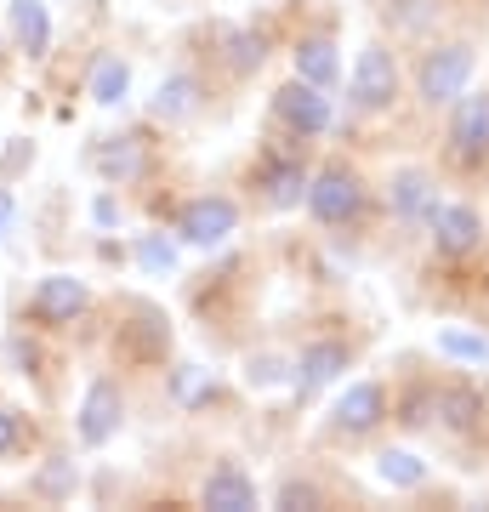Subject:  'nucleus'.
<instances>
[{
	"mask_svg": "<svg viewBox=\"0 0 489 512\" xmlns=\"http://www.w3.org/2000/svg\"><path fill=\"white\" fill-rule=\"evenodd\" d=\"M427 222H433V245L444 256H467L478 245V234H484V222H478L472 205H433Z\"/></svg>",
	"mask_w": 489,
	"mask_h": 512,
	"instance_id": "nucleus-5",
	"label": "nucleus"
},
{
	"mask_svg": "<svg viewBox=\"0 0 489 512\" xmlns=\"http://www.w3.org/2000/svg\"><path fill=\"white\" fill-rule=\"evenodd\" d=\"M296 74H302L308 86H330V80H336V46H330V40H302V46H296Z\"/></svg>",
	"mask_w": 489,
	"mask_h": 512,
	"instance_id": "nucleus-14",
	"label": "nucleus"
},
{
	"mask_svg": "<svg viewBox=\"0 0 489 512\" xmlns=\"http://www.w3.org/2000/svg\"><path fill=\"white\" fill-rule=\"evenodd\" d=\"M234 200H194L188 211H182V239L188 245H222V239L234 234Z\"/></svg>",
	"mask_w": 489,
	"mask_h": 512,
	"instance_id": "nucleus-7",
	"label": "nucleus"
},
{
	"mask_svg": "<svg viewBox=\"0 0 489 512\" xmlns=\"http://www.w3.org/2000/svg\"><path fill=\"white\" fill-rule=\"evenodd\" d=\"M194 103H200V86L188 74H171L160 86V97H154V114L160 120H182V114H194Z\"/></svg>",
	"mask_w": 489,
	"mask_h": 512,
	"instance_id": "nucleus-18",
	"label": "nucleus"
},
{
	"mask_svg": "<svg viewBox=\"0 0 489 512\" xmlns=\"http://www.w3.org/2000/svg\"><path fill=\"white\" fill-rule=\"evenodd\" d=\"M455 148H461V160H484L489 154V92L461 103V114H455Z\"/></svg>",
	"mask_w": 489,
	"mask_h": 512,
	"instance_id": "nucleus-10",
	"label": "nucleus"
},
{
	"mask_svg": "<svg viewBox=\"0 0 489 512\" xmlns=\"http://www.w3.org/2000/svg\"><path fill=\"white\" fill-rule=\"evenodd\" d=\"M69 484H74V467H69V461H57V467H46V478H40V490H46V495H63Z\"/></svg>",
	"mask_w": 489,
	"mask_h": 512,
	"instance_id": "nucleus-25",
	"label": "nucleus"
},
{
	"mask_svg": "<svg viewBox=\"0 0 489 512\" xmlns=\"http://www.w3.org/2000/svg\"><path fill=\"white\" fill-rule=\"evenodd\" d=\"M359 183L347 177V171H325L319 183L308 188V205H313V217L319 222H347V217H359Z\"/></svg>",
	"mask_w": 489,
	"mask_h": 512,
	"instance_id": "nucleus-8",
	"label": "nucleus"
},
{
	"mask_svg": "<svg viewBox=\"0 0 489 512\" xmlns=\"http://www.w3.org/2000/svg\"><path fill=\"white\" fill-rule=\"evenodd\" d=\"M120 421H126V399H120V387L114 382H91L86 404H80V439L86 444H109L120 433Z\"/></svg>",
	"mask_w": 489,
	"mask_h": 512,
	"instance_id": "nucleus-4",
	"label": "nucleus"
},
{
	"mask_svg": "<svg viewBox=\"0 0 489 512\" xmlns=\"http://www.w3.org/2000/svg\"><path fill=\"white\" fill-rule=\"evenodd\" d=\"M126 92H131V69L120 63V57H103V63L91 69V97H97L103 109H114Z\"/></svg>",
	"mask_w": 489,
	"mask_h": 512,
	"instance_id": "nucleus-16",
	"label": "nucleus"
},
{
	"mask_svg": "<svg viewBox=\"0 0 489 512\" xmlns=\"http://www.w3.org/2000/svg\"><path fill=\"white\" fill-rule=\"evenodd\" d=\"M12 35L29 57L46 52V40H52V18H46V6L40 0H12Z\"/></svg>",
	"mask_w": 489,
	"mask_h": 512,
	"instance_id": "nucleus-13",
	"label": "nucleus"
},
{
	"mask_svg": "<svg viewBox=\"0 0 489 512\" xmlns=\"http://www.w3.org/2000/svg\"><path fill=\"white\" fill-rule=\"evenodd\" d=\"M467 80H472V52L467 46H444V52H433L427 63H421V97H427V103H455Z\"/></svg>",
	"mask_w": 489,
	"mask_h": 512,
	"instance_id": "nucleus-1",
	"label": "nucleus"
},
{
	"mask_svg": "<svg viewBox=\"0 0 489 512\" xmlns=\"http://www.w3.org/2000/svg\"><path fill=\"white\" fill-rule=\"evenodd\" d=\"M279 501H285V507H319V490H313V484H296V478H290L285 490H279Z\"/></svg>",
	"mask_w": 489,
	"mask_h": 512,
	"instance_id": "nucleus-24",
	"label": "nucleus"
},
{
	"mask_svg": "<svg viewBox=\"0 0 489 512\" xmlns=\"http://www.w3.org/2000/svg\"><path fill=\"white\" fill-rule=\"evenodd\" d=\"M200 393H205V376L200 370H182L177 376V399H200Z\"/></svg>",
	"mask_w": 489,
	"mask_h": 512,
	"instance_id": "nucleus-28",
	"label": "nucleus"
},
{
	"mask_svg": "<svg viewBox=\"0 0 489 512\" xmlns=\"http://www.w3.org/2000/svg\"><path fill=\"white\" fill-rule=\"evenodd\" d=\"M347 365V348H336V342H319V348L302 353V370H296V387H302V399L308 393H319L325 382H336Z\"/></svg>",
	"mask_w": 489,
	"mask_h": 512,
	"instance_id": "nucleus-12",
	"label": "nucleus"
},
{
	"mask_svg": "<svg viewBox=\"0 0 489 512\" xmlns=\"http://www.w3.org/2000/svg\"><path fill=\"white\" fill-rule=\"evenodd\" d=\"M393 211H399V217H427V211H433V183H427L421 171H399V177H393Z\"/></svg>",
	"mask_w": 489,
	"mask_h": 512,
	"instance_id": "nucleus-15",
	"label": "nucleus"
},
{
	"mask_svg": "<svg viewBox=\"0 0 489 512\" xmlns=\"http://www.w3.org/2000/svg\"><path fill=\"white\" fill-rule=\"evenodd\" d=\"M97 171H103V177H137V171H143L137 137H109V148H97Z\"/></svg>",
	"mask_w": 489,
	"mask_h": 512,
	"instance_id": "nucleus-17",
	"label": "nucleus"
},
{
	"mask_svg": "<svg viewBox=\"0 0 489 512\" xmlns=\"http://www.w3.org/2000/svg\"><path fill=\"white\" fill-rule=\"evenodd\" d=\"M6 217H12V200H6V194H0V228H6Z\"/></svg>",
	"mask_w": 489,
	"mask_h": 512,
	"instance_id": "nucleus-29",
	"label": "nucleus"
},
{
	"mask_svg": "<svg viewBox=\"0 0 489 512\" xmlns=\"http://www.w3.org/2000/svg\"><path fill=\"white\" fill-rule=\"evenodd\" d=\"M438 353H450V359H472V365H484V359H489V342H484V336H467V330H444V336H438Z\"/></svg>",
	"mask_w": 489,
	"mask_h": 512,
	"instance_id": "nucleus-20",
	"label": "nucleus"
},
{
	"mask_svg": "<svg viewBox=\"0 0 489 512\" xmlns=\"http://www.w3.org/2000/svg\"><path fill=\"white\" fill-rule=\"evenodd\" d=\"M18 416H12V410H0V456H6V450H18Z\"/></svg>",
	"mask_w": 489,
	"mask_h": 512,
	"instance_id": "nucleus-27",
	"label": "nucleus"
},
{
	"mask_svg": "<svg viewBox=\"0 0 489 512\" xmlns=\"http://www.w3.org/2000/svg\"><path fill=\"white\" fill-rule=\"evenodd\" d=\"M273 114H279V120H285L290 131H302V137L325 131V126H330L325 86H308V80H296V86H285V92L273 97Z\"/></svg>",
	"mask_w": 489,
	"mask_h": 512,
	"instance_id": "nucleus-3",
	"label": "nucleus"
},
{
	"mask_svg": "<svg viewBox=\"0 0 489 512\" xmlns=\"http://www.w3.org/2000/svg\"><path fill=\"white\" fill-rule=\"evenodd\" d=\"M393 92H399V69H393V57L381 52V46H364L359 69H353V103H359V109H387Z\"/></svg>",
	"mask_w": 489,
	"mask_h": 512,
	"instance_id": "nucleus-2",
	"label": "nucleus"
},
{
	"mask_svg": "<svg viewBox=\"0 0 489 512\" xmlns=\"http://www.w3.org/2000/svg\"><path fill=\"white\" fill-rule=\"evenodd\" d=\"M381 410H387V399H381L376 382L347 387L342 399H336V433H370V427L381 421Z\"/></svg>",
	"mask_w": 489,
	"mask_h": 512,
	"instance_id": "nucleus-9",
	"label": "nucleus"
},
{
	"mask_svg": "<svg viewBox=\"0 0 489 512\" xmlns=\"http://www.w3.org/2000/svg\"><path fill=\"white\" fill-rule=\"evenodd\" d=\"M381 478H387V484H421L427 467H421L410 450H387V456H381Z\"/></svg>",
	"mask_w": 489,
	"mask_h": 512,
	"instance_id": "nucleus-21",
	"label": "nucleus"
},
{
	"mask_svg": "<svg viewBox=\"0 0 489 512\" xmlns=\"http://www.w3.org/2000/svg\"><path fill=\"white\" fill-rule=\"evenodd\" d=\"M251 382H262V387H273V382H285V370H279V359H251Z\"/></svg>",
	"mask_w": 489,
	"mask_h": 512,
	"instance_id": "nucleus-26",
	"label": "nucleus"
},
{
	"mask_svg": "<svg viewBox=\"0 0 489 512\" xmlns=\"http://www.w3.org/2000/svg\"><path fill=\"white\" fill-rule=\"evenodd\" d=\"M205 507H217V512H251L256 507L251 478L239 473V467H217V473L205 478Z\"/></svg>",
	"mask_w": 489,
	"mask_h": 512,
	"instance_id": "nucleus-11",
	"label": "nucleus"
},
{
	"mask_svg": "<svg viewBox=\"0 0 489 512\" xmlns=\"http://www.w3.org/2000/svg\"><path fill=\"white\" fill-rule=\"evenodd\" d=\"M262 188H268L273 205H296L302 194H308V177H302L296 160H285V165H268V171H262Z\"/></svg>",
	"mask_w": 489,
	"mask_h": 512,
	"instance_id": "nucleus-19",
	"label": "nucleus"
},
{
	"mask_svg": "<svg viewBox=\"0 0 489 512\" xmlns=\"http://www.w3.org/2000/svg\"><path fill=\"white\" fill-rule=\"evenodd\" d=\"M137 262L154 268V274H171V268H177V251H171L165 239H143V245H137Z\"/></svg>",
	"mask_w": 489,
	"mask_h": 512,
	"instance_id": "nucleus-22",
	"label": "nucleus"
},
{
	"mask_svg": "<svg viewBox=\"0 0 489 512\" xmlns=\"http://www.w3.org/2000/svg\"><path fill=\"white\" fill-rule=\"evenodd\" d=\"M228 46H234V69H256V63H262V40H251V35H228Z\"/></svg>",
	"mask_w": 489,
	"mask_h": 512,
	"instance_id": "nucleus-23",
	"label": "nucleus"
},
{
	"mask_svg": "<svg viewBox=\"0 0 489 512\" xmlns=\"http://www.w3.org/2000/svg\"><path fill=\"white\" fill-rule=\"evenodd\" d=\"M80 308H86V285H80L74 274H46L40 291H35V302H29V313L46 319V325H69Z\"/></svg>",
	"mask_w": 489,
	"mask_h": 512,
	"instance_id": "nucleus-6",
	"label": "nucleus"
}]
</instances>
